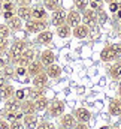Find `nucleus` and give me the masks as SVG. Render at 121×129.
Returning a JSON list of instances; mask_svg holds the SVG:
<instances>
[{
    "label": "nucleus",
    "instance_id": "9b49d317",
    "mask_svg": "<svg viewBox=\"0 0 121 129\" xmlns=\"http://www.w3.org/2000/svg\"><path fill=\"white\" fill-rule=\"evenodd\" d=\"M73 116H75V119H76L78 122H82V123H88V122L91 120L90 110H87V108H84V107L76 108L75 113H73Z\"/></svg>",
    "mask_w": 121,
    "mask_h": 129
},
{
    "label": "nucleus",
    "instance_id": "f3484780",
    "mask_svg": "<svg viewBox=\"0 0 121 129\" xmlns=\"http://www.w3.org/2000/svg\"><path fill=\"white\" fill-rule=\"evenodd\" d=\"M108 111H109L111 116H121V99L120 98H114V99L109 101Z\"/></svg>",
    "mask_w": 121,
    "mask_h": 129
},
{
    "label": "nucleus",
    "instance_id": "412c9836",
    "mask_svg": "<svg viewBox=\"0 0 121 129\" xmlns=\"http://www.w3.org/2000/svg\"><path fill=\"white\" fill-rule=\"evenodd\" d=\"M21 110V101L17 98H11L5 101V111H20Z\"/></svg>",
    "mask_w": 121,
    "mask_h": 129
},
{
    "label": "nucleus",
    "instance_id": "de8ad7c7",
    "mask_svg": "<svg viewBox=\"0 0 121 129\" xmlns=\"http://www.w3.org/2000/svg\"><path fill=\"white\" fill-rule=\"evenodd\" d=\"M115 15H117V17H118V18H120V20H121V9H120V11H118V12H117V14H115Z\"/></svg>",
    "mask_w": 121,
    "mask_h": 129
},
{
    "label": "nucleus",
    "instance_id": "79ce46f5",
    "mask_svg": "<svg viewBox=\"0 0 121 129\" xmlns=\"http://www.w3.org/2000/svg\"><path fill=\"white\" fill-rule=\"evenodd\" d=\"M17 6H31L33 0H15Z\"/></svg>",
    "mask_w": 121,
    "mask_h": 129
},
{
    "label": "nucleus",
    "instance_id": "7c9ffc66",
    "mask_svg": "<svg viewBox=\"0 0 121 129\" xmlns=\"http://www.w3.org/2000/svg\"><path fill=\"white\" fill-rule=\"evenodd\" d=\"M43 95V89H37V87H31V89H27V99H37L39 96Z\"/></svg>",
    "mask_w": 121,
    "mask_h": 129
},
{
    "label": "nucleus",
    "instance_id": "b1692460",
    "mask_svg": "<svg viewBox=\"0 0 121 129\" xmlns=\"http://www.w3.org/2000/svg\"><path fill=\"white\" fill-rule=\"evenodd\" d=\"M34 105H36V111L37 113H43L48 110V105H49V99L46 96H39L37 99H34Z\"/></svg>",
    "mask_w": 121,
    "mask_h": 129
},
{
    "label": "nucleus",
    "instance_id": "09e8293b",
    "mask_svg": "<svg viewBox=\"0 0 121 129\" xmlns=\"http://www.w3.org/2000/svg\"><path fill=\"white\" fill-rule=\"evenodd\" d=\"M99 129H111V128H109V126H100Z\"/></svg>",
    "mask_w": 121,
    "mask_h": 129
},
{
    "label": "nucleus",
    "instance_id": "f704fd0d",
    "mask_svg": "<svg viewBox=\"0 0 121 129\" xmlns=\"http://www.w3.org/2000/svg\"><path fill=\"white\" fill-rule=\"evenodd\" d=\"M9 50V38H0V54H5Z\"/></svg>",
    "mask_w": 121,
    "mask_h": 129
},
{
    "label": "nucleus",
    "instance_id": "49530a36",
    "mask_svg": "<svg viewBox=\"0 0 121 129\" xmlns=\"http://www.w3.org/2000/svg\"><path fill=\"white\" fill-rule=\"evenodd\" d=\"M118 98L121 99V80H120V84H118Z\"/></svg>",
    "mask_w": 121,
    "mask_h": 129
},
{
    "label": "nucleus",
    "instance_id": "4be33fe9",
    "mask_svg": "<svg viewBox=\"0 0 121 129\" xmlns=\"http://www.w3.org/2000/svg\"><path fill=\"white\" fill-rule=\"evenodd\" d=\"M17 17H20L23 21H27L31 18V6H17L15 11Z\"/></svg>",
    "mask_w": 121,
    "mask_h": 129
},
{
    "label": "nucleus",
    "instance_id": "6ab92c4d",
    "mask_svg": "<svg viewBox=\"0 0 121 129\" xmlns=\"http://www.w3.org/2000/svg\"><path fill=\"white\" fill-rule=\"evenodd\" d=\"M23 123H24V128L26 129H36L37 128V116L36 114H24L23 117Z\"/></svg>",
    "mask_w": 121,
    "mask_h": 129
},
{
    "label": "nucleus",
    "instance_id": "9d476101",
    "mask_svg": "<svg viewBox=\"0 0 121 129\" xmlns=\"http://www.w3.org/2000/svg\"><path fill=\"white\" fill-rule=\"evenodd\" d=\"M88 35H90V27L85 26L84 23H81L72 29V36L76 39H85V38H88Z\"/></svg>",
    "mask_w": 121,
    "mask_h": 129
},
{
    "label": "nucleus",
    "instance_id": "5701e85b",
    "mask_svg": "<svg viewBox=\"0 0 121 129\" xmlns=\"http://www.w3.org/2000/svg\"><path fill=\"white\" fill-rule=\"evenodd\" d=\"M21 111L24 114H36V105H34V101L31 99H24L21 102Z\"/></svg>",
    "mask_w": 121,
    "mask_h": 129
},
{
    "label": "nucleus",
    "instance_id": "a211bd4d",
    "mask_svg": "<svg viewBox=\"0 0 121 129\" xmlns=\"http://www.w3.org/2000/svg\"><path fill=\"white\" fill-rule=\"evenodd\" d=\"M31 18L36 20H48V11L43 6H31Z\"/></svg>",
    "mask_w": 121,
    "mask_h": 129
},
{
    "label": "nucleus",
    "instance_id": "f03ea898",
    "mask_svg": "<svg viewBox=\"0 0 121 129\" xmlns=\"http://www.w3.org/2000/svg\"><path fill=\"white\" fill-rule=\"evenodd\" d=\"M26 48H27V42H26L24 39H15V41L9 45V50H8V57H9V60L14 63V62L21 56V53H23Z\"/></svg>",
    "mask_w": 121,
    "mask_h": 129
},
{
    "label": "nucleus",
    "instance_id": "a19ab883",
    "mask_svg": "<svg viewBox=\"0 0 121 129\" xmlns=\"http://www.w3.org/2000/svg\"><path fill=\"white\" fill-rule=\"evenodd\" d=\"M15 15H17L15 11H3V12H2V17H3V20H6V21L11 20V18L15 17Z\"/></svg>",
    "mask_w": 121,
    "mask_h": 129
},
{
    "label": "nucleus",
    "instance_id": "72a5a7b5",
    "mask_svg": "<svg viewBox=\"0 0 121 129\" xmlns=\"http://www.w3.org/2000/svg\"><path fill=\"white\" fill-rule=\"evenodd\" d=\"M108 6H109V12H112V14L115 15V14L121 9V0H114V2H111Z\"/></svg>",
    "mask_w": 121,
    "mask_h": 129
},
{
    "label": "nucleus",
    "instance_id": "ddd939ff",
    "mask_svg": "<svg viewBox=\"0 0 121 129\" xmlns=\"http://www.w3.org/2000/svg\"><path fill=\"white\" fill-rule=\"evenodd\" d=\"M52 38H54V33L51 32L49 29H46V30H42V32L37 33V36H36V42L40 44V45H48V44L52 42Z\"/></svg>",
    "mask_w": 121,
    "mask_h": 129
},
{
    "label": "nucleus",
    "instance_id": "c756f323",
    "mask_svg": "<svg viewBox=\"0 0 121 129\" xmlns=\"http://www.w3.org/2000/svg\"><path fill=\"white\" fill-rule=\"evenodd\" d=\"M43 8L49 12H54L60 8V0H43Z\"/></svg>",
    "mask_w": 121,
    "mask_h": 129
},
{
    "label": "nucleus",
    "instance_id": "20e7f679",
    "mask_svg": "<svg viewBox=\"0 0 121 129\" xmlns=\"http://www.w3.org/2000/svg\"><path fill=\"white\" fill-rule=\"evenodd\" d=\"M34 59H36V53H34V50H31V48L27 47V48L21 53V56L14 62V64H17V66H26V68H27Z\"/></svg>",
    "mask_w": 121,
    "mask_h": 129
},
{
    "label": "nucleus",
    "instance_id": "f257e3e1",
    "mask_svg": "<svg viewBox=\"0 0 121 129\" xmlns=\"http://www.w3.org/2000/svg\"><path fill=\"white\" fill-rule=\"evenodd\" d=\"M121 59V44H111L106 45L102 51H100V60L105 63L109 62H115Z\"/></svg>",
    "mask_w": 121,
    "mask_h": 129
},
{
    "label": "nucleus",
    "instance_id": "4468645a",
    "mask_svg": "<svg viewBox=\"0 0 121 129\" xmlns=\"http://www.w3.org/2000/svg\"><path fill=\"white\" fill-rule=\"evenodd\" d=\"M39 60H40L42 64L46 68V66H49V64L55 63V54H54L52 50H43V51L40 53V56H39Z\"/></svg>",
    "mask_w": 121,
    "mask_h": 129
},
{
    "label": "nucleus",
    "instance_id": "c85d7f7f",
    "mask_svg": "<svg viewBox=\"0 0 121 129\" xmlns=\"http://www.w3.org/2000/svg\"><path fill=\"white\" fill-rule=\"evenodd\" d=\"M24 117V113L20 110V111H5V119L8 122H14V120H23Z\"/></svg>",
    "mask_w": 121,
    "mask_h": 129
},
{
    "label": "nucleus",
    "instance_id": "3c124183",
    "mask_svg": "<svg viewBox=\"0 0 121 129\" xmlns=\"http://www.w3.org/2000/svg\"><path fill=\"white\" fill-rule=\"evenodd\" d=\"M91 2H97V3H102L103 0H91Z\"/></svg>",
    "mask_w": 121,
    "mask_h": 129
},
{
    "label": "nucleus",
    "instance_id": "7ed1b4c3",
    "mask_svg": "<svg viewBox=\"0 0 121 129\" xmlns=\"http://www.w3.org/2000/svg\"><path fill=\"white\" fill-rule=\"evenodd\" d=\"M48 26H49V23L46 21V20H36V18H30V20H27L26 21V24H24V29L27 30L29 33H37L42 32V30H46L48 29Z\"/></svg>",
    "mask_w": 121,
    "mask_h": 129
},
{
    "label": "nucleus",
    "instance_id": "423d86ee",
    "mask_svg": "<svg viewBox=\"0 0 121 129\" xmlns=\"http://www.w3.org/2000/svg\"><path fill=\"white\" fill-rule=\"evenodd\" d=\"M81 20L85 26L88 27H94L96 23H97V11L91 9V8H87L84 12H81Z\"/></svg>",
    "mask_w": 121,
    "mask_h": 129
},
{
    "label": "nucleus",
    "instance_id": "5fc2aeb1",
    "mask_svg": "<svg viewBox=\"0 0 121 129\" xmlns=\"http://www.w3.org/2000/svg\"><path fill=\"white\" fill-rule=\"evenodd\" d=\"M60 129H64V128H60Z\"/></svg>",
    "mask_w": 121,
    "mask_h": 129
},
{
    "label": "nucleus",
    "instance_id": "864d4df0",
    "mask_svg": "<svg viewBox=\"0 0 121 129\" xmlns=\"http://www.w3.org/2000/svg\"><path fill=\"white\" fill-rule=\"evenodd\" d=\"M9 2H15V0H9Z\"/></svg>",
    "mask_w": 121,
    "mask_h": 129
},
{
    "label": "nucleus",
    "instance_id": "8fccbe9b",
    "mask_svg": "<svg viewBox=\"0 0 121 129\" xmlns=\"http://www.w3.org/2000/svg\"><path fill=\"white\" fill-rule=\"evenodd\" d=\"M103 2H105V3H108V5H109V3H111V2H114V0H103Z\"/></svg>",
    "mask_w": 121,
    "mask_h": 129
},
{
    "label": "nucleus",
    "instance_id": "ea45409f",
    "mask_svg": "<svg viewBox=\"0 0 121 129\" xmlns=\"http://www.w3.org/2000/svg\"><path fill=\"white\" fill-rule=\"evenodd\" d=\"M9 129H26V128H24L23 120H14V122H9Z\"/></svg>",
    "mask_w": 121,
    "mask_h": 129
},
{
    "label": "nucleus",
    "instance_id": "39448f33",
    "mask_svg": "<svg viewBox=\"0 0 121 129\" xmlns=\"http://www.w3.org/2000/svg\"><path fill=\"white\" fill-rule=\"evenodd\" d=\"M64 110H66V105L64 102L60 99H54V101H49V105H48V114L51 117H60L61 114H64Z\"/></svg>",
    "mask_w": 121,
    "mask_h": 129
},
{
    "label": "nucleus",
    "instance_id": "2f4dec72",
    "mask_svg": "<svg viewBox=\"0 0 121 129\" xmlns=\"http://www.w3.org/2000/svg\"><path fill=\"white\" fill-rule=\"evenodd\" d=\"M75 9H78L79 12H84L88 6H90V0H73Z\"/></svg>",
    "mask_w": 121,
    "mask_h": 129
},
{
    "label": "nucleus",
    "instance_id": "1a4fd4ad",
    "mask_svg": "<svg viewBox=\"0 0 121 129\" xmlns=\"http://www.w3.org/2000/svg\"><path fill=\"white\" fill-rule=\"evenodd\" d=\"M48 83H49V78H48V75H46L45 71L40 72V74H37V75L33 77V80H31L33 87H37V89H45V87L48 86Z\"/></svg>",
    "mask_w": 121,
    "mask_h": 129
},
{
    "label": "nucleus",
    "instance_id": "2eb2a0df",
    "mask_svg": "<svg viewBox=\"0 0 121 129\" xmlns=\"http://www.w3.org/2000/svg\"><path fill=\"white\" fill-rule=\"evenodd\" d=\"M43 71H45V66L42 64V62H40V60H36V59H34V60H33L29 66H27L29 77H31V78H33V77H36L37 74L43 72Z\"/></svg>",
    "mask_w": 121,
    "mask_h": 129
},
{
    "label": "nucleus",
    "instance_id": "473e14b6",
    "mask_svg": "<svg viewBox=\"0 0 121 129\" xmlns=\"http://www.w3.org/2000/svg\"><path fill=\"white\" fill-rule=\"evenodd\" d=\"M3 11H17V3L15 2H9V0H3V3H2V12Z\"/></svg>",
    "mask_w": 121,
    "mask_h": 129
},
{
    "label": "nucleus",
    "instance_id": "37998d69",
    "mask_svg": "<svg viewBox=\"0 0 121 129\" xmlns=\"http://www.w3.org/2000/svg\"><path fill=\"white\" fill-rule=\"evenodd\" d=\"M0 129H9V122L6 119H0Z\"/></svg>",
    "mask_w": 121,
    "mask_h": 129
},
{
    "label": "nucleus",
    "instance_id": "a18cd8bd",
    "mask_svg": "<svg viewBox=\"0 0 121 129\" xmlns=\"http://www.w3.org/2000/svg\"><path fill=\"white\" fill-rule=\"evenodd\" d=\"M5 84H6V78H5V77H3V74L0 72V89H2Z\"/></svg>",
    "mask_w": 121,
    "mask_h": 129
},
{
    "label": "nucleus",
    "instance_id": "4c0bfd02",
    "mask_svg": "<svg viewBox=\"0 0 121 129\" xmlns=\"http://www.w3.org/2000/svg\"><path fill=\"white\" fill-rule=\"evenodd\" d=\"M97 21H99L100 24H105V23L108 21V14L103 12L102 9H97Z\"/></svg>",
    "mask_w": 121,
    "mask_h": 129
},
{
    "label": "nucleus",
    "instance_id": "aec40b11",
    "mask_svg": "<svg viewBox=\"0 0 121 129\" xmlns=\"http://www.w3.org/2000/svg\"><path fill=\"white\" fill-rule=\"evenodd\" d=\"M6 24H8V27L11 29V32H20L23 27H24V23H23V20L20 18V17H12L11 20H8L6 21Z\"/></svg>",
    "mask_w": 121,
    "mask_h": 129
},
{
    "label": "nucleus",
    "instance_id": "f8f14e48",
    "mask_svg": "<svg viewBox=\"0 0 121 129\" xmlns=\"http://www.w3.org/2000/svg\"><path fill=\"white\" fill-rule=\"evenodd\" d=\"M78 120L75 119L73 114H61L60 116V126L64 129H73Z\"/></svg>",
    "mask_w": 121,
    "mask_h": 129
},
{
    "label": "nucleus",
    "instance_id": "bb28decb",
    "mask_svg": "<svg viewBox=\"0 0 121 129\" xmlns=\"http://www.w3.org/2000/svg\"><path fill=\"white\" fill-rule=\"evenodd\" d=\"M57 36L61 38V39H67L69 36H72V27L67 24V23H64V24H61L57 27Z\"/></svg>",
    "mask_w": 121,
    "mask_h": 129
},
{
    "label": "nucleus",
    "instance_id": "c03bdc74",
    "mask_svg": "<svg viewBox=\"0 0 121 129\" xmlns=\"http://www.w3.org/2000/svg\"><path fill=\"white\" fill-rule=\"evenodd\" d=\"M73 129H88V125L87 123H82V122H78Z\"/></svg>",
    "mask_w": 121,
    "mask_h": 129
},
{
    "label": "nucleus",
    "instance_id": "c9c22d12",
    "mask_svg": "<svg viewBox=\"0 0 121 129\" xmlns=\"http://www.w3.org/2000/svg\"><path fill=\"white\" fill-rule=\"evenodd\" d=\"M11 36V29L8 27L6 23H2L0 24V38H9Z\"/></svg>",
    "mask_w": 121,
    "mask_h": 129
},
{
    "label": "nucleus",
    "instance_id": "a878e982",
    "mask_svg": "<svg viewBox=\"0 0 121 129\" xmlns=\"http://www.w3.org/2000/svg\"><path fill=\"white\" fill-rule=\"evenodd\" d=\"M109 75L112 80H121V59L115 60L114 64L109 68Z\"/></svg>",
    "mask_w": 121,
    "mask_h": 129
},
{
    "label": "nucleus",
    "instance_id": "6e6552de",
    "mask_svg": "<svg viewBox=\"0 0 121 129\" xmlns=\"http://www.w3.org/2000/svg\"><path fill=\"white\" fill-rule=\"evenodd\" d=\"M66 23L73 29V27H76L78 24H81L82 23V20H81V12L78 11V9H70L69 12H67V15H66Z\"/></svg>",
    "mask_w": 121,
    "mask_h": 129
},
{
    "label": "nucleus",
    "instance_id": "0eeeda50",
    "mask_svg": "<svg viewBox=\"0 0 121 129\" xmlns=\"http://www.w3.org/2000/svg\"><path fill=\"white\" fill-rule=\"evenodd\" d=\"M66 15H67V12H66L64 9L58 8V9H55L54 12H51V21H49V23H51L54 27H58V26H61V24L66 23Z\"/></svg>",
    "mask_w": 121,
    "mask_h": 129
},
{
    "label": "nucleus",
    "instance_id": "58836bf2",
    "mask_svg": "<svg viewBox=\"0 0 121 129\" xmlns=\"http://www.w3.org/2000/svg\"><path fill=\"white\" fill-rule=\"evenodd\" d=\"M36 129H55V126L51 122H48V120H42V122L37 123V128Z\"/></svg>",
    "mask_w": 121,
    "mask_h": 129
},
{
    "label": "nucleus",
    "instance_id": "dca6fc26",
    "mask_svg": "<svg viewBox=\"0 0 121 129\" xmlns=\"http://www.w3.org/2000/svg\"><path fill=\"white\" fill-rule=\"evenodd\" d=\"M45 72H46V75H48V78L49 80H57V78H60L61 77V66H58L57 63H52L49 64V66H46L45 68Z\"/></svg>",
    "mask_w": 121,
    "mask_h": 129
},
{
    "label": "nucleus",
    "instance_id": "603ef678",
    "mask_svg": "<svg viewBox=\"0 0 121 129\" xmlns=\"http://www.w3.org/2000/svg\"><path fill=\"white\" fill-rule=\"evenodd\" d=\"M111 129H121V128H111Z\"/></svg>",
    "mask_w": 121,
    "mask_h": 129
},
{
    "label": "nucleus",
    "instance_id": "e433bc0d",
    "mask_svg": "<svg viewBox=\"0 0 121 129\" xmlns=\"http://www.w3.org/2000/svg\"><path fill=\"white\" fill-rule=\"evenodd\" d=\"M14 98H17L18 101H24V99H27V89H20V90H15V95Z\"/></svg>",
    "mask_w": 121,
    "mask_h": 129
},
{
    "label": "nucleus",
    "instance_id": "cd10ccee",
    "mask_svg": "<svg viewBox=\"0 0 121 129\" xmlns=\"http://www.w3.org/2000/svg\"><path fill=\"white\" fill-rule=\"evenodd\" d=\"M15 78H18V81H29V72H27V68L26 66H17L15 68Z\"/></svg>",
    "mask_w": 121,
    "mask_h": 129
},
{
    "label": "nucleus",
    "instance_id": "393cba45",
    "mask_svg": "<svg viewBox=\"0 0 121 129\" xmlns=\"http://www.w3.org/2000/svg\"><path fill=\"white\" fill-rule=\"evenodd\" d=\"M14 95H15V87H14L12 84H8V83H6V84L0 89V98H2L3 101L14 98Z\"/></svg>",
    "mask_w": 121,
    "mask_h": 129
}]
</instances>
